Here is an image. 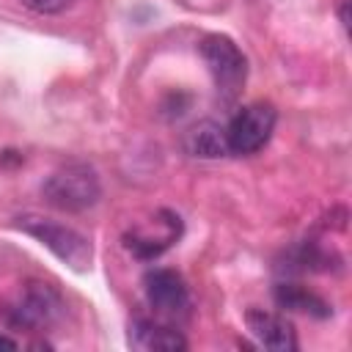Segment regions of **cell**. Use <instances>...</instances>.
Here are the masks:
<instances>
[{"label":"cell","mask_w":352,"mask_h":352,"mask_svg":"<svg viewBox=\"0 0 352 352\" xmlns=\"http://www.w3.org/2000/svg\"><path fill=\"white\" fill-rule=\"evenodd\" d=\"M182 146L190 157H198V160H217V157H228V148H226V129L217 124V121H198L192 124L184 138H182Z\"/></svg>","instance_id":"obj_11"},{"label":"cell","mask_w":352,"mask_h":352,"mask_svg":"<svg viewBox=\"0 0 352 352\" xmlns=\"http://www.w3.org/2000/svg\"><path fill=\"white\" fill-rule=\"evenodd\" d=\"M14 226L19 231H25L28 236H33L36 242H41L52 256H58L72 270H88L91 267L94 248H91L88 236H82L72 226H63L58 220L41 217V214H19V217H14Z\"/></svg>","instance_id":"obj_3"},{"label":"cell","mask_w":352,"mask_h":352,"mask_svg":"<svg viewBox=\"0 0 352 352\" xmlns=\"http://www.w3.org/2000/svg\"><path fill=\"white\" fill-rule=\"evenodd\" d=\"M129 346L140 352H184L187 338L170 322H154L138 316L129 324Z\"/></svg>","instance_id":"obj_9"},{"label":"cell","mask_w":352,"mask_h":352,"mask_svg":"<svg viewBox=\"0 0 352 352\" xmlns=\"http://www.w3.org/2000/svg\"><path fill=\"white\" fill-rule=\"evenodd\" d=\"M143 294L148 308L162 322H182L190 316L192 300H190L187 280L170 267H151L143 275Z\"/></svg>","instance_id":"obj_6"},{"label":"cell","mask_w":352,"mask_h":352,"mask_svg":"<svg viewBox=\"0 0 352 352\" xmlns=\"http://www.w3.org/2000/svg\"><path fill=\"white\" fill-rule=\"evenodd\" d=\"M245 327L256 338V344L264 346V349L294 352L300 346L294 324L280 314H272V311H264V308H248L245 311Z\"/></svg>","instance_id":"obj_8"},{"label":"cell","mask_w":352,"mask_h":352,"mask_svg":"<svg viewBox=\"0 0 352 352\" xmlns=\"http://www.w3.org/2000/svg\"><path fill=\"white\" fill-rule=\"evenodd\" d=\"M341 25H344V28H346V25H349V22H346V3H344V6H341Z\"/></svg>","instance_id":"obj_14"},{"label":"cell","mask_w":352,"mask_h":352,"mask_svg":"<svg viewBox=\"0 0 352 352\" xmlns=\"http://www.w3.org/2000/svg\"><path fill=\"white\" fill-rule=\"evenodd\" d=\"M41 198L58 212H69V214L85 212L96 206L102 198L99 173L88 162H66L44 179Z\"/></svg>","instance_id":"obj_2"},{"label":"cell","mask_w":352,"mask_h":352,"mask_svg":"<svg viewBox=\"0 0 352 352\" xmlns=\"http://www.w3.org/2000/svg\"><path fill=\"white\" fill-rule=\"evenodd\" d=\"M278 124V110L270 102H250L239 107L231 121L223 126L226 129V148L231 157H250L261 151Z\"/></svg>","instance_id":"obj_4"},{"label":"cell","mask_w":352,"mask_h":352,"mask_svg":"<svg viewBox=\"0 0 352 352\" xmlns=\"http://www.w3.org/2000/svg\"><path fill=\"white\" fill-rule=\"evenodd\" d=\"M0 349H19V341L6 336V333H0Z\"/></svg>","instance_id":"obj_13"},{"label":"cell","mask_w":352,"mask_h":352,"mask_svg":"<svg viewBox=\"0 0 352 352\" xmlns=\"http://www.w3.org/2000/svg\"><path fill=\"white\" fill-rule=\"evenodd\" d=\"M184 226L182 217L170 209H160L148 217V223L135 226L124 234V248L138 258V261H154L157 256H162L170 245L179 242Z\"/></svg>","instance_id":"obj_7"},{"label":"cell","mask_w":352,"mask_h":352,"mask_svg":"<svg viewBox=\"0 0 352 352\" xmlns=\"http://www.w3.org/2000/svg\"><path fill=\"white\" fill-rule=\"evenodd\" d=\"M28 11L33 14H44V16H55V14H63L74 6V0H19Z\"/></svg>","instance_id":"obj_12"},{"label":"cell","mask_w":352,"mask_h":352,"mask_svg":"<svg viewBox=\"0 0 352 352\" xmlns=\"http://www.w3.org/2000/svg\"><path fill=\"white\" fill-rule=\"evenodd\" d=\"M272 297H275V305L283 308V311H297V314H305V316H314V319H327L333 314V305L322 294H316L308 286L292 283V280L275 283Z\"/></svg>","instance_id":"obj_10"},{"label":"cell","mask_w":352,"mask_h":352,"mask_svg":"<svg viewBox=\"0 0 352 352\" xmlns=\"http://www.w3.org/2000/svg\"><path fill=\"white\" fill-rule=\"evenodd\" d=\"M66 316L63 294L47 280H25L0 300V322L11 330L44 333Z\"/></svg>","instance_id":"obj_1"},{"label":"cell","mask_w":352,"mask_h":352,"mask_svg":"<svg viewBox=\"0 0 352 352\" xmlns=\"http://www.w3.org/2000/svg\"><path fill=\"white\" fill-rule=\"evenodd\" d=\"M198 52L212 74V82L223 99H234L248 77V58L234 38L223 33H206L198 44Z\"/></svg>","instance_id":"obj_5"}]
</instances>
